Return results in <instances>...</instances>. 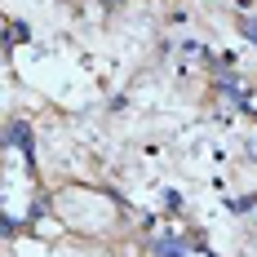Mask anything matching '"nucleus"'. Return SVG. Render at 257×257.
<instances>
[{
  "label": "nucleus",
  "instance_id": "f257e3e1",
  "mask_svg": "<svg viewBox=\"0 0 257 257\" xmlns=\"http://www.w3.org/2000/svg\"><path fill=\"white\" fill-rule=\"evenodd\" d=\"M244 31H248V36L257 40V14H253V18H244Z\"/></svg>",
  "mask_w": 257,
  "mask_h": 257
}]
</instances>
